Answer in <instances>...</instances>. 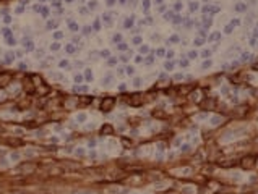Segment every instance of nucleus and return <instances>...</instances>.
<instances>
[{"label": "nucleus", "mask_w": 258, "mask_h": 194, "mask_svg": "<svg viewBox=\"0 0 258 194\" xmlns=\"http://www.w3.org/2000/svg\"><path fill=\"white\" fill-rule=\"evenodd\" d=\"M114 104H115L114 97H104L102 102H101V110L102 112H110L112 107H114Z\"/></svg>", "instance_id": "obj_1"}, {"label": "nucleus", "mask_w": 258, "mask_h": 194, "mask_svg": "<svg viewBox=\"0 0 258 194\" xmlns=\"http://www.w3.org/2000/svg\"><path fill=\"white\" fill-rule=\"evenodd\" d=\"M10 81H12V75H10V73H2V75H0V86L10 84Z\"/></svg>", "instance_id": "obj_2"}, {"label": "nucleus", "mask_w": 258, "mask_h": 194, "mask_svg": "<svg viewBox=\"0 0 258 194\" xmlns=\"http://www.w3.org/2000/svg\"><path fill=\"white\" fill-rule=\"evenodd\" d=\"M23 87H25V91H26L28 94H33V92H34V84L31 83V79H29V78L25 79V86H23Z\"/></svg>", "instance_id": "obj_3"}, {"label": "nucleus", "mask_w": 258, "mask_h": 194, "mask_svg": "<svg viewBox=\"0 0 258 194\" xmlns=\"http://www.w3.org/2000/svg\"><path fill=\"white\" fill-rule=\"evenodd\" d=\"M34 170H36V167H34V165H28V164L20 165V172H25V173H33Z\"/></svg>", "instance_id": "obj_4"}, {"label": "nucleus", "mask_w": 258, "mask_h": 194, "mask_svg": "<svg viewBox=\"0 0 258 194\" xmlns=\"http://www.w3.org/2000/svg\"><path fill=\"white\" fill-rule=\"evenodd\" d=\"M128 102H130V105H140V104H141V97H140V94H133V95H130Z\"/></svg>", "instance_id": "obj_5"}, {"label": "nucleus", "mask_w": 258, "mask_h": 194, "mask_svg": "<svg viewBox=\"0 0 258 194\" xmlns=\"http://www.w3.org/2000/svg\"><path fill=\"white\" fill-rule=\"evenodd\" d=\"M242 167H244V168H252L253 167V159L252 157H245L244 160H242Z\"/></svg>", "instance_id": "obj_6"}, {"label": "nucleus", "mask_w": 258, "mask_h": 194, "mask_svg": "<svg viewBox=\"0 0 258 194\" xmlns=\"http://www.w3.org/2000/svg\"><path fill=\"white\" fill-rule=\"evenodd\" d=\"M112 131H114V128H112L110 125H104L101 128V134H112Z\"/></svg>", "instance_id": "obj_7"}, {"label": "nucleus", "mask_w": 258, "mask_h": 194, "mask_svg": "<svg viewBox=\"0 0 258 194\" xmlns=\"http://www.w3.org/2000/svg\"><path fill=\"white\" fill-rule=\"evenodd\" d=\"M28 105H29V99H26V100H23L20 105H18V107L20 109H25V107H28Z\"/></svg>", "instance_id": "obj_8"}]
</instances>
